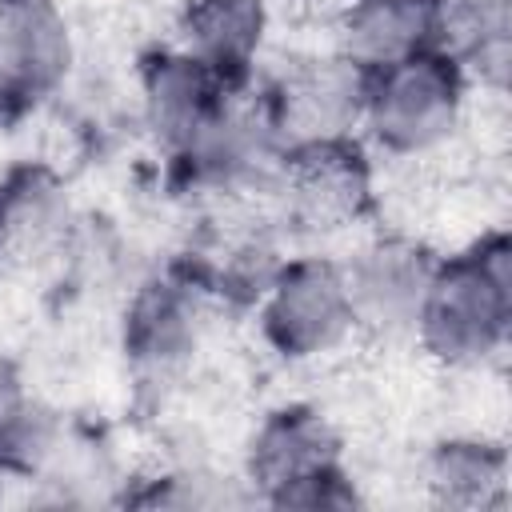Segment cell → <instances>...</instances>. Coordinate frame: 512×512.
I'll return each mask as SVG.
<instances>
[{"instance_id":"cell-1","label":"cell","mask_w":512,"mask_h":512,"mask_svg":"<svg viewBox=\"0 0 512 512\" xmlns=\"http://www.w3.org/2000/svg\"><path fill=\"white\" fill-rule=\"evenodd\" d=\"M512 324V244L488 232L472 248L436 260L412 328L420 344L452 368L488 360Z\"/></svg>"},{"instance_id":"cell-2","label":"cell","mask_w":512,"mask_h":512,"mask_svg":"<svg viewBox=\"0 0 512 512\" xmlns=\"http://www.w3.org/2000/svg\"><path fill=\"white\" fill-rule=\"evenodd\" d=\"M464 108V68L440 52L424 48L400 64L368 72L364 124L372 140L392 156H420L440 148Z\"/></svg>"},{"instance_id":"cell-3","label":"cell","mask_w":512,"mask_h":512,"mask_svg":"<svg viewBox=\"0 0 512 512\" xmlns=\"http://www.w3.org/2000/svg\"><path fill=\"white\" fill-rule=\"evenodd\" d=\"M356 328L340 264L304 256L272 272L260 296V332L284 360H312L344 344Z\"/></svg>"},{"instance_id":"cell-4","label":"cell","mask_w":512,"mask_h":512,"mask_svg":"<svg viewBox=\"0 0 512 512\" xmlns=\"http://www.w3.org/2000/svg\"><path fill=\"white\" fill-rule=\"evenodd\" d=\"M364 92L368 72L344 56H332L292 68L260 96V104L280 152H292L304 144L352 136V128L364 124Z\"/></svg>"},{"instance_id":"cell-5","label":"cell","mask_w":512,"mask_h":512,"mask_svg":"<svg viewBox=\"0 0 512 512\" xmlns=\"http://www.w3.org/2000/svg\"><path fill=\"white\" fill-rule=\"evenodd\" d=\"M280 188L292 220L316 232L352 228L372 212V164L352 136L284 152Z\"/></svg>"},{"instance_id":"cell-6","label":"cell","mask_w":512,"mask_h":512,"mask_svg":"<svg viewBox=\"0 0 512 512\" xmlns=\"http://www.w3.org/2000/svg\"><path fill=\"white\" fill-rule=\"evenodd\" d=\"M240 88L224 100V108L172 152V172L184 188L196 192H232L280 160V144L268 128L264 104H240Z\"/></svg>"},{"instance_id":"cell-7","label":"cell","mask_w":512,"mask_h":512,"mask_svg":"<svg viewBox=\"0 0 512 512\" xmlns=\"http://www.w3.org/2000/svg\"><path fill=\"white\" fill-rule=\"evenodd\" d=\"M68 60V24L52 0H0V116H20L52 96Z\"/></svg>"},{"instance_id":"cell-8","label":"cell","mask_w":512,"mask_h":512,"mask_svg":"<svg viewBox=\"0 0 512 512\" xmlns=\"http://www.w3.org/2000/svg\"><path fill=\"white\" fill-rule=\"evenodd\" d=\"M332 468H344L340 436L328 416L308 404H284L268 412L248 444V476L276 508H284L296 488Z\"/></svg>"},{"instance_id":"cell-9","label":"cell","mask_w":512,"mask_h":512,"mask_svg":"<svg viewBox=\"0 0 512 512\" xmlns=\"http://www.w3.org/2000/svg\"><path fill=\"white\" fill-rule=\"evenodd\" d=\"M432 268H436V256L420 240L380 236L364 244L348 264H340L356 324L376 332L412 328Z\"/></svg>"},{"instance_id":"cell-10","label":"cell","mask_w":512,"mask_h":512,"mask_svg":"<svg viewBox=\"0 0 512 512\" xmlns=\"http://www.w3.org/2000/svg\"><path fill=\"white\" fill-rule=\"evenodd\" d=\"M196 288L184 284L180 276L168 280H148L128 312H124V356L144 380H168L176 376L196 344H200V324H196Z\"/></svg>"},{"instance_id":"cell-11","label":"cell","mask_w":512,"mask_h":512,"mask_svg":"<svg viewBox=\"0 0 512 512\" xmlns=\"http://www.w3.org/2000/svg\"><path fill=\"white\" fill-rule=\"evenodd\" d=\"M140 92H144V116L152 132L164 140L168 152H176L224 108V100L236 88H228L212 68H204L188 52L168 48L144 60Z\"/></svg>"},{"instance_id":"cell-12","label":"cell","mask_w":512,"mask_h":512,"mask_svg":"<svg viewBox=\"0 0 512 512\" xmlns=\"http://www.w3.org/2000/svg\"><path fill=\"white\" fill-rule=\"evenodd\" d=\"M264 0H188L180 12V52L240 88L264 44Z\"/></svg>"},{"instance_id":"cell-13","label":"cell","mask_w":512,"mask_h":512,"mask_svg":"<svg viewBox=\"0 0 512 512\" xmlns=\"http://www.w3.org/2000/svg\"><path fill=\"white\" fill-rule=\"evenodd\" d=\"M436 48L428 0H352L340 16V56L360 72H380Z\"/></svg>"},{"instance_id":"cell-14","label":"cell","mask_w":512,"mask_h":512,"mask_svg":"<svg viewBox=\"0 0 512 512\" xmlns=\"http://www.w3.org/2000/svg\"><path fill=\"white\" fill-rule=\"evenodd\" d=\"M436 48L448 52L464 72L504 88L508 80V32L512 0H428Z\"/></svg>"},{"instance_id":"cell-15","label":"cell","mask_w":512,"mask_h":512,"mask_svg":"<svg viewBox=\"0 0 512 512\" xmlns=\"http://www.w3.org/2000/svg\"><path fill=\"white\" fill-rule=\"evenodd\" d=\"M68 224L64 184L40 164H16L0 180V232L4 252H44Z\"/></svg>"},{"instance_id":"cell-16","label":"cell","mask_w":512,"mask_h":512,"mask_svg":"<svg viewBox=\"0 0 512 512\" xmlns=\"http://www.w3.org/2000/svg\"><path fill=\"white\" fill-rule=\"evenodd\" d=\"M508 456L488 440H444L428 460V488L452 508H488L504 496Z\"/></svg>"},{"instance_id":"cell-17","label":"cell","mask_w":512,"mask_h":512,"mask_svg":"<svg viewBox=\"0 0 512 512\" xmlns=\"http://www.w3.org/2000/svg\"><path fill=\"white\" fill-rule=\"evenodd\" d=\"M16 392H20V380H16V376H12V368L0 360V412L8 408V400H12Z\"/></svg>"},{"instance_id":"cell-18","label":"cell","mask_w":512,"mask_h":512,"mask_svg":"<svg viewBox=\"0 0 512 512\" xmlns=\"http://www.w3.org/2000/svg\"><path fill=\"white\" fill-rule=\"evenodd\" d=\"M0 256H4V232H0Z\"/></svg>"}]
</instances>
